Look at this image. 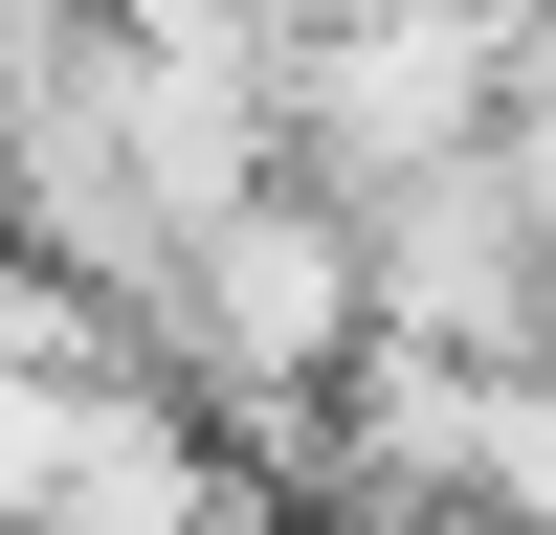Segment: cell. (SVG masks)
Here are the masks:
<instances>
[{
  "mask_svg": "<svg viewBox=\"0 0 556 535\" xmlns=\"http://www.w3.org/2000/svg\"><path fill=\"white\" fill-rule=\"evenodd\" d=\"M534 112V0H312L290 23V178L312 201H401V178L513 157Z\"/></svg>",
  "mask_w": 556,
  "mask_h": 535,
  "instance_id": "6da1fadb",
  "label": "cell"
},
{
  "mask_svg": "<svg viewBox=\"0 0 556 535\" xmlns=\"http://www.w3.org/2000/svg\"><path fill=\"white\" fill-rule=\"evenodd\" d=\"M356 268H379V335L401 357H468V380H534V357H556V246H534L513 157L356 201Z\"/></svg>",
  "mask_w": 556,
  "mask_h": 535,
  "instance_id": "7a4b0ae2",
  "label": "cell"
},
{
  "mask_svg": "<svg viewBox=\"0 0 556 535\" xmlns=\"http://www.w3.org/2000/svg\"><path fill=\"white\" fill-rule=\"evenodd\" d=\"M112 401H134V380H0V535L67 513V469L112 446Z\"/></svg>",
  "mask_w": 556,
  "mask_h": 535,
  "instance_id": "3957f363",
  "label": "cell"
},
{
  "mask_svg": "<svg viewBox=\"0 0 556 535\" xmlns=\"http://www.w3.org/2000/svg\"><path fill=\"white\" fill-rule=\"evenodd\" d=\"M490 535H556V357L490 401Z\"/></svg>",
  "mask_w": 556,
  "mask_h": 535,
  "instance_id": "277c9868",
  "label": "cell"
}]
</instances>
